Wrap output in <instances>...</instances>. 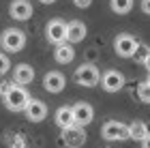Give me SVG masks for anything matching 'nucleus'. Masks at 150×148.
Here are the masks:
<instances>
[{
    "label": "nucleus",
    "mask_w": 150,
    "mask_h": 148,
    "mask_svg": "<svg viewBox=\"0 0 150 148\" xmlns=\"http://www.w3.org/2000/svg\"><path fill=\"white\" fill-rule=\"evenodd\" d=\"M142 148H150V133H148L144 140H142Z\"/></svg>",
    "instance_id": "obj_24"
},
{
    "label": "nucleus",
    "mask_w": 150,
    "mask_h": 148,
    "mask_svg": "<svg viewBox=\"0 0 150 148\" xmlns=\"http://www.w3.org/2000/svg\"><path fill=\"white\" fill-rule=\"evenodd\" d=\"M88 30H86V24L79 22V19H73V22L67 24V41H71L73 45L75 43H81L86 39Z\"/></svg>",
    "instance_id": "obj_13"
},
{
    "label": "nucleus",
    "mask_w": 150,
    "mask_h": 148,
    "mask_svg": "<svg viewBox=\"0 0 150 148\" xmlns=\"http://www.w3.org/2000/svg\"><path fill=\"white\" fill-rule=\"evenodd\" d=\"M73 114H75V123L81 125V127L90 125V123H92V118H94V110H92V105H90V103H84V101H79V103H75V105H73Z\"/></svg>",
    "instance_id": "obj_12"
},
{
    "label": "nucleus",
    "mask_w": 150,
    "mask_h": 148,
    "mask_svg": "<svg viewBox=\"0 0 150 148\" xmlns=\"http://www.w3.org/2000/svg\"><path fill=\"white\" fill-rule=\"evenodd\" d=\"M150 54V47L148 45H144V43H139V47H137V52H135V58L139 60L142 64H144V60H146V56Z\"/></svg>",
    "instance_id": "obj_20"
},
{
    "label": "nucleus",
    "mask_w": 150,
    "mask_h": 148,
    "mask_svg": "<svg viewBox=\"0 0 150 148\" xmlns=\"http://www.w3.org/2000/svg\"><path fill=\"white\" fill-rule=\"evenodd\" d=\"M101 135L107 142H122V140H131L129 137V125L120 123V120H107L101 127Z\"/></svg>",
    "instance_id": "obj_3"
},
{
    "label": "nucleus",
    "mask_w": 150,
    "mask_h": 148,
    "mask_svg": "<svg viewBox=\"0 0 150 148\" xmlns=\"http://www.w3.org/2000/svg\"><path fill=\"white\" fill-rule=\"evenodd\" d=\"M137 97H139V101H144V103H150V82L148 79L137 86Z\"/></svg>",
    "instance_id": "obj_19"
},
{
    "label": "nucleus",
    "mask_w": 150,
    "mask_h": 148,
    "mask_svg": "<svg viewBox=\"0 0 150 148\" xmlns=\"http://www.w3.org/2000/svg\"><path fill=\"white\" fill-rule=\"evenodd\" d=\"M75 6H79V9H86V6H90L92 4V0H73Z\"/></svg>",
    "instance_id": "obj_22"
},
{
    "label": "nucleus",
    "mask_w": 150,
    "mask_h": 148,
    "mask_svg": "<svg viewBox=\"0 0 150 148\" xmlns=\"http://www.w3.org/2000/svg\"><path fill=\"white\" fill-rule=\"evenodd\" d=\"M24 112H26V118H28L30 123H41V120L47 116V105L41 99H30Z\"/></svg>",
    "instance_id": "obj_10"
},
{
    "label": "nucleus",
    "mask_w": 150,
    "mask_h": 148,
    "mask_svg": "<svg viewBox=\"0 0 150 148\" xmlns=\"http://www.w3.org/2000/svg\"><path fill=\"white\" fill-rule=\"evenodd\" d=\"M148 82H150V75H148Z\"/></svg>",
    "instance_id": "obj_27"
},
{
    "label": "nucleus",
    "mask_w": 150,
    "mask_h": 148,
    "mask_svg": "<svg viewBox=\"0 0 150 148\" xmlns=\"http://www.w3.org/2000/svg\"><path fill=\"white\" fill-rule=\"evenodd\" d=\"M28 101H30V95L22 84L9 86V88L4 90V105H6V110H11V112H24L26 105H28Z\"/></svg>",
    "instance_id": "obj_1"
},
{
    "label": "nucleus",
    "mask_w": 150,
    "mask_h": 148,
    "mask_svg": "<svg viewBox=\"0 0 150 148\" xmlns=\"http://www.w3.org/2000/svg\"><path fill=\"white\" fill-rule=\"evenodd\" d=\"M148 133H150L148 127H146V123H142V120H133V123L129 125V137L135 140V142H139V144H142V140H144Z\"/></svg>",
    "instance_id": "obj_17"
},
{
    "label": "nucleus",
    "mask_w": 150,
    "mask_h": 148,
    "mask_svg": "<svg viewBox=\"0 0 150 148\" xmlns=\"http://www.w3.org/2000/svg\"><path fill=\"white\" fill-rule=\"evenodd\" d=\"M45 37H47V41L54 43V45L67 41V24L62 22V19H52V22H47Z\"/></svg>",
    "instance_id": "obj_8"
},
{
    "label": "nucleus",
    "mask_w": 150,
    "mask_h": 148,
    "mask_svg": "<svg viewBox=\"0 0 150 148\" xmlns=\"http://www.w3.org/2000/svg\"><path fill=\"white\" fill-rule=\"evenodd\" d=\"M144 67H146V69H148V73H150V54H148V56H146V60H144Z\"/></svg>",
    "instance_id": "obj_25"
},
{
    "label": "nucleus",
    "mask_w": 150,
    "mask_h": 148,
    "mask_svg": "<svg viewBox=\"0 0 150 148\" xmlns=\"http://www.w3.org/2000/svg\"><path fill=\"white\" fill-rule=\"evenodd\" d=\"M62 144L69 148H81L86 144V131L81 125H71L62 129Z\"/></svg>",
    "instance_id": "obj_6"
},
{
    "label": "nucleus",
    "mask_w": 150,
    "mask_h": 148,
    "mask_svg": "<svg viewBox=\"0 0 150 148\" xmlns=\"http://www.w3.org/2000/svg\"><path fill=\"white\" fill-rule=\"evenodd\" d=\"M0 45L6 50V52H22L26 47V32L19 30V28H6L2 32V37H0Z\"/></svg>",
    "instance_id": "obj_2"
},
{
    "label": "nucleus",
    "mask_w": 150,
    "mask_h": 148,
    "mask_svg": "<svg viewBox=\"0 0 150 148\" xmlns=\"http://www.w3.org/2000/svg\"><path fill=\"white\" fill-rule=\"evenodd\" d=\"M9 15L13 19H17V22H26L32 15V4L28 0H13L9 6Z\"/></svg>",
    "instance_id": "obj_11"
},
{
    "label": "nucleus",
    "mask_w": 150,
    "mask_h": 148,
    "mask_svg": "<svg viewBox=\"0 0 150 148\" xmlns=\"http://www.w3.org/2000/svg\"><path fill=\"white\" fill-rule=\"evenodd\" d=\"M142 11H144L146 15H150V0H142Z\"/></svg>",
    "instance_id": "obj_23"
},
{
    "label": "nucleus",
    "mask_w": 150,
    "mask_h": 148,
    "mask_svg": "<svg viewBox=\"0 0 150 148\" xmlns=\"http://www.w3.org/2000/svg\"><path fill=\"white\" fill-rule=\"evenodd\" d=\"M13 79H15V84H22V86L30 84L35 79V69L30 64H17L13 71Z\"/></svg>",
    "instance_id": "obj_15"
},
{
    "label": "nucleus",
    "mask_w": 150,
    "mask_h": 148,
    "mask_svg": "<svg viewBox=\"0 0 150 148\" xmlns=\"http://www.w3.org/2000/svg\"><path fill=\"white\" fill-rule=\"evenodd\" d=\"M101 86H103V90L110 92V95L120 92L122 86H125V75H122L120 71H116V69H107L103 75H101Z\"/></svg>",
    "instance_id": "obj_7"
},
{
    "label": "nucleus",
    "mask_w": 150,
    "mask_h": 148,
    "mask_svg": "<svg viewBox=\"0 0 150 148\" xmlns=\"http://www.w3.org/2000/svg\"><path fill=\"white\" fill-rule=\"evenodd\" d=\"M105 148H110V146H105Z\"/></svg>",
    "instance_id": "obj_28"
},
{
    "label": "nucleus",
    "mask_w": 150,
    "mask_h": 148,
    "mask_svg": "<svg viewBox=\"0 0 150 148\" xmlns=\"http://www.w3.org/2000/svg\"><path fill=\"white\" fill-rule=\"evenodd\" d=\"M137 47H139V41L133 35H118L114 39V50L120 58H135Z\"/></svg>",
    "instance_id": "obj_5"
},
{
    "label": "nucleus",
    "mask_w": 150,
    "mask_h": 148,
    "mask_svg": "<svg viewBox=\"0 0 150 148\" xmlns=\"http://www.w3.org/2000/svg\"><path fill=\"white\" fill-rule=\"evenodd\" d=\"M56 125L60 129H67L71 125H77L75 123V114H73V107L64 105V107H58L56 110Z\"/></svg>",
    "instance_id": "obj_16"
},
{
    "label": "nucleus",
    "mask_w": 150,
    "mask_h": 148,
    "mask_svg": "<svg viewBox=\"0 0 150 148\" xmlns=\"http://www.w3.org/2000/svg\"><path fill=\"white\" fill-rule=\"evenodd\" d=\"M135 0H110V6L114 13H118V15H125V13H129L133 9Z\"/></svg>",
    "instance_id": "obj_18"
},
{
    "label": "nucleus",
    "mask_w": 150,
    "mask_h": 148,
    "mask_svg": "<svg viewBox=\"0 0 150 148\" xmlns=\"http://www.w3.org/2000/svg\"><path fill=\"white\" fill-rule=\"evenodd\" d=\"M73 79L79 86H84V88H92V86H97L101 82V73H99V69L94 64H81V67L75 69Z\"/></svg>",
    "instance_id": "obj_4"
},
{
    "label": "nucleus",
    "mask_w": 150,
    "mask_h": 148,
    "mask_svg": "<svg viewBox=\"0 0 150 148\" xmlns=\"http://www.w3.org/2000/svg\"><path fill=\"white\" fill-rule=\"evenodd\" d=\"M64 86H67V77H64L60 71H50V73H45V77H43V88H45L47 92L58 95V92L64 90Z\"/></svg>",
    "instance_id": "obj_9"
},
{
    "label": "nucleus",
    "mask_w": 150,
    "mask_h": 148,
    "mask_svg": "<svg viewBox=\"0 0 150 148\" xmlns=\"http://www.w3.org/2000/svg\"><path fill=\"white\" fill-rule=\"evenodd\" d=\"M54 58H56V62L60 64H69L71 60L75 58V50H73V43L71 41H62L56 45V50H54Z\"/></svg>",
    "instance_id": "obj_14"
},
{
    "label": "nucleus",
    "mask_w": 150,
    "mask_h": 148,
    "mask_svg": "<svg viewBox=\"0 0 150 148\" xmlns=\"http://www.w3.org/2000/svg\"><path fill=\"white\" fill-rule=\"evenodd\" d=\"M39 2H43V4H54L56 0H39Z\"/></svg>",
    "instance_id": "obj_26"
},
{
    "label": "nucleus",
    "mask_w": 150,
    "mask_h": 148,
    "mask_svg": "<svg viewBox=\"0 0 150 148\" xmlns=\"http://www.w3.org/2000/svg\"><path fill=\"white\" fill-rule=\"evenodd\" d=\"M9 67H11V60L6 54H0V75H4L6 71H9Z\"/></svg>",
    "instance_id": "obj_21"
}]
</instances>
